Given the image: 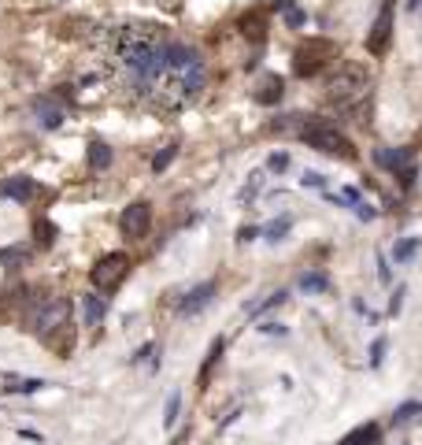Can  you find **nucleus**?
Masks as SVG:
<instances>
[{
	"mask_svg": "<svg viewBox=\"0 0 422 445\" xmlns=\"http://www.w3.org/2000/svg\"><path fill=\"white\" fill-rule=\"evenodd\" d=\"M167 52H170V37L163 34V26L152 22H123L111 26L108 37H104V56H108L111 71L123 78L130 93L144 97L149 104L170 71Z\"/></svg>",
	"mask_w": 422,
	"mask_h": 445,
	"instance_id": "1",
	"label": "nucleus"
},
{
	"mask_svg": "<svg viewBox=\"0 0 422 445\" xmlns=\"http://www.w3.org/2000/svg\"><path fill=\"white\" fill-rule=\"evenodd\" d=\"M371 97V71L363 63H341L337 74L326 82V100L337 112H352L355 104H363Z\"/></svg>",
	"mask_w": 422,
	"mask_h": 445,
	"instance_id": "2",
	"label": "nucleus"
},
{
	"mask_svg": "<svg viewBox=\"0 0 422 445\" xmlns=\"http://www.w3.org/2000/svg\"><path fill=\"white\" fill-rule=\"evenodd\" d=\"M300 141H304L308 149L322 152V156H334V160H355V145L326 119H304V126H300Z\"/></svg>",
	"mask_w": 422,
	"mask_h": 445,
	"instance_id": "3",
	"label": "nucleus"
},
{
	"mask_svg": "<svg viewBox=\"0 0 422 445\" xmlns=\"http://www.w3.org/2000/svg\"><path fill=\"white\" fill-rule=\"evenodd\" d=\"M337 60V45L329 37H308L293 48V74L297 78H315Z\"/></svg>",
	"mask_w": 422,
	"mask_h": 445,
	"instance_id": "4",
	"label": "nucleus"
},
{
	"mask_svg": "<svg viewBox=\"0 0 422 445\" xmlns=\"http://www.w3.org/2000/svg\"><path fill=\"white\" fill-rule=\"evenodd\" d=\"M26 323H30V331H34V334H41V338H45L48 331H56V326L71 323V300H67V297H48V300H41V305H34V308H30Z\"/></svg>",
	"mask_w": 422,
	"mask_h": 445,
	"instance_id": "5",
	"label": "nucleus"
},
{
	"mask_svg": "<svg viewBox=\"0 0 422 445\" xmlns=\"http://www.w3.org/2000/svg\"><path fill=\"white\" fill-rule=\"evenodd\" d=\"M130 274V256L126 253H108V256H100L93 267H89V282L97 286L100 293H111L123 286V279Z\"/></svg>",
	"mask_w": 422,
	"mask_h": 445,
	"instance_id": "6",
	"label": "nucleus"
},
{
	"mask_svg": "<svg viewBox=\"0 0 422 445\" xmlns=\"http://www.w3.org/2000/svg\"><path fill=\"white\" fill-rule=\"evenodd\" d=\"M389 45H393V0H381L371 30H367V52L371 56H386Z\"/></svg>",
	"mask_w": 422,
	"mask_h": 445,
	"instance_id": "7",
	"label": "nucleus"
},
{
	"mask_svg": "<svg viewBox=\"0 0 422 445\" xmlns=\"http://www.w3.org/2000/svg\"><path fill=\"white\" fill-rule=\"evenodd\" d=\"M152 227V204L149 201H134L123 208V215H118V230L126 234L130 241H141L144 234Z\"/></svg>",
	"mask_w": 422,
	"mask_h": 445,
	"instance_id": "8",
	"label": "nucleus"
},
{
	"mask_svg": "<svg viewBox=\"0 0 422 445\" xmlns=\"http://www.w3.org/2000/svg\"><path fill=\"white\" fill-rule=\"evenodd\" d=\"M215 290H219V286L211 282V279L200 282V286H193V290L178 300V312H182V316H196V312H204L211 305V297H215Z\"/></svg>",
	"mask_w": 422,
	"mask_h": 445,
	"instance_id": "9",
	"label": "nucleus"
},
{
	"mask_svg": "<svg viewBox=\"0 0 422 445\" xmlns=\"http://www.w3.org/2000/svg\"><path fill=\"white\" fill-rule=\"evenodd\" d=\"M30 108H34L37 123H41L45 130H56V126H63V119H67V112L56 104V97H34Z\"/></svg>",
	"mask_w": 422,
	"mask_h": 445,
	"instance_id": "10",
	"label": "nucleus"
},
{
	"mask_svg": "<svg viewBox=\"0 0 422 445\" xmlns=\"http://www.w3.org/2000/svg\"><path fill=\"white\" fill-rule=\"evenodd\" d=\"M37 193V182L34 178H26V175H11V178H4L0 182V197L4 201H19V204H26Z\"/></svg>",
	"mask_w": 422,
	"mask_h": 445,
	"instance_id": "11",
	"label": "nucleus"
},
{
	"mask_svg": "<svg viewBox=\"0 0 422 445\" xmlns=\"http://www.w3.org/2000/svg\"><path fill=\"white\" fill-rule=\"evenodd\" d=\"M282 93H285V82H282V78H278V74H263L259 82H256V89H252V100L263 104V108H271V104L282 100Z\"/></svg>",
	"mask_w": 422,
	"mask_h": 445,
	"instance_id": "12",
	"label": "nucleus"
},
{
	"mask_svg": "<svg viewBox=\"0 0 422 445\" xmlns=\"http://www.w3.org/2000/svg\"><path fill=\"white\" fill-rule=\"evenodd\" d=\"M374 164L393 175H400L404 167H411V149H374Z\"/></svg>",
	"mask_w": 422,
	"mask_h": 445,
	"instance_id": "13",
	"label": "nucleus"
},
{
	"mask_svg": "<svg viewBox=\"0 0 422 445\" xmlns=\"http://www.w3.org/2000/svg\"><path fill=\"white\" fill-rule=\"evenodd\" d=\"M41 342L56 352V357H71V349H74V326L63 323V326H56V331H48Z\"/></svg>",
	"mask_w": 422,
	"mask_h": 445,
	"instance_id": "14",
	"label": "nucleus"
},
{
	"mask_svg": "<svg viewBox=\"0 0 422 445\" xmlns=\"http://www.w3.org/2000/svg\"><path fill=\"white\" fill-rule=\"evenodd\" d=\"M237 26H241V34L252 37L256 45L267 37V15H263V11H248V15H241V22H237Z\"/></svg>",
	"mask_w": 422,
	"mask_h": 445,
	"instance_id": "15",
	"label": "nucleus"
},
{
	"mask_svg": "<svg viewBox=\"0 0 422 445\" xmlns=\"http://www.w3.org/2000/svg\"><path fill=\"white\" fill-rule=\"evenodd\" d=\"M378 438H381L378 423H360L355 430H348V434L341 438L337 445H378Z\"/></svg>",
	"mask_w": 422,
	"mask_h": 445,
	"instance_id": "16",
	"label": "nucleus"
},
{
	"mask_svg": "<svg viewBox=\"0 0 422 445\" xmlns=\"http://www.w3.org/2000/svg\"><path fill=\"white\" fill-rule=\"evenodd\" d=\"M82 316H86V326H97L104 316H108V300L97 297V293H86L82 297Z\"/></svg>",
	"mask_w": 422,
	"mask_h": 445,
	"instance_id": "17",
	"label": "nucleus"
},
{
	"mask_svg": "<svg viewBox=\"0 0 422 445\" xmlns=\"http://www.w3.org/2000/svg\"><path fill=\"white\" fill-rule=\"evenodd\" d=\"M300 290L304 293H326L329 290V274L326 271H304L300 274Z\"/></svg>",
	"mask_w": 422,
	"mask_h": 445,
	"instance_id": "18",
	"label": "nucleus"
},
{
	"mask_svg": "<svg viewBox=\"0 0 422 445\" xmlns=\"http://www.w3.org/2000/svg\"><path fill=\"white\" fill-rule=\"evenodd\" d=\"M86 160H89V167H93V171H104V167H111V149L104 145V141H93V145H89V152H86Z\"/></svg>",
	"mask_w": 422,
	"mask_h": 445,
	"instance_id": "19",
	"label": "nucleus"
},
{
	"mask_svg": "<svg viewBox=\"0 0 422 445\" xmlns=\"http://www.w3.org/2000/svg\"><path fill=\"white\" fill-rule=\"evenodd\" d=\"M285 300H289V293H285V290H274V293H267V297H263L259 305L245 308V312H248V316H263V312H271V308H282Z\"/></svg>",
	"mask_w": 422,
	"mask_h": 445,
	"instance_id": "20",
	"label": "nucleus"
},
{
	"mask_svg": "<svg viewBox=\"0 0 422 445\" xmlns=\"http://www.w3.org/2000/svg\"><path fill=\"white\" fill-rule=\"evenodd\" d=\"M222 349H226V342H222V338H215V342H211V349H207V360H204V368H200V386H207V378H211V368H215V364L222 360Z\"/></svg>",
	"mask_w": 422,
	"mask_h": 445,
	"instance_id": "21",
	"label": "nucleus"
},
{
	"mask_svg": "<svg viewBox=\"0 0 422 445\" xmlns=\"http://www.w3.org/2000/svg\"><path fill=\"white\" fill-rule=\"evenodd\" d=\"M8 394H37V390H45V378H8Z\"/></svg>",
	"mask_w": 422,
	"mask_h": 445,
	"instance_id": "22",
	"label": "nucleus"
},
{
	"mask_svg": "<svg viewBox=\"0 0 422 445\" xmlns=\"http://www.w3.org/2000/svg\"><path fill=\"white\" fill-rule=\"evenodd\" d=\"M418 245H422V238H404V241H397V245H393V260H397V264H407V260L418 253Z\"/></svg>",
	"mask_w": 422,
	"mask_h": 445,
	"instance_id": "23",
	"label": "nucleus"
},
{
	"mask_svg": "<svg viewBox=\"0 0 422 445\" xmlns=\"http://www.w3.org/2000/svg\"><path fill=\"white\" fill-rule=\"evenodd\" d=\"M30 260V248L26 245H11V248H0V264H8V267H19Z\"/></svg>",
	"mask_w": 422,
	"mask_h": 445,
	"instance_id": "24",
	"label": "nucleus"
},
{
	"mask_svg": "<svg viewBox=\"0 0 422 445\" xmlns=\"http://www.w3.org/2000/svg\"><path fill=\"white\" fill-rule=\"evenodd\" d=\"M289 227H293V219H289V215H282V219L267 222V227H263V234H267V241H282L285 234H289Z\"/></svg>",
	"mask_w": 422,
	"mask_h": 445,
	"instance_id": "25",
	"label": "nucleus"
},
{
	"mask_svg": "<svg viewBox=\"0 0 422 445\" xmlns=\"http://www.w3.org/2000/svg\"><path fill=\"white\" fill-rule=\"evenodd\" d=\"M34 238H37V245H41V248H48L52 241H56V227H52L48 219H37L34 222Z\"/></svg>",
	"mask_w": 422,
	"mask_h": 445,
	"instance_id": "26",
	"label": "nucleus"
},
{
	"mask_svg": "<svg viewBox=\"0 0 422 445\" xmlns=\"http://www.w3.org/2000/svg\"><path fill=\"white\" fill-rule=\"evenodd\" d=\"M178 412H182V394L175 390V394L167 397V409H163V427H167V430L178 423Z\"/></svg>",
	"mask_w": 422,
	"mask_h": 445,
	"instance_id": "27",
	"label": "nucleus"
},
{
	"mask_svg": "<svg viewBox=\"0 0 422 445\" xmlns=\"http://www.w3.org/2000/svg\"><path fill=\"white\" fill-rule=\"evenodd\" d=\"M418 412H422V404H418V401H407V404H400V409L393 412V423H397V427H404V423H411Z\"/></svg>",
	"mask_w": 422,
	"mask_h": 445,
	"instance_id": "28",
	"label": "nucleus"
},
{
	"mask_svg": "<svg viewBox=\"0 0 422 445\" xmlns=\"http://www.w3.org/2000/svg\"><path fill=\"white\" fill-rule=\"evenodd\" d=\"M175 156H178V145H163V152H156V160H152V171L163 175L167 167L175 164Z\"/></svg>",
	"mask_w": 422,
	"mask_h": 445,
	"instance_id": "29",
	"label": "nucleus"
},
{
	"mask_svg": "<svg viewBox=\"0 0 422 445\" xmlns=\"http://www.w3.org/2000/svg\"><path fill=\"white\" fill-rule=\"evenodd\" d=\"M282 11H285V22H289V26H304V22H308V15H304L297 4H282Z\"/></svg>",
	"mask_w": 422,
	"mask_h": 445,
	"instance_id": "30",
	"label": "nucleus"
},
{
	"mask_svg": "<svg viewBox=\"0 0 422 445\" xmlns=\"http://www.w3.org/2000/svg\"><path fill=\"white\" fill-rule=\"evenodd\" d=\"M386 338H374V345H371V368H381V360H386Z\"/></svg>",
	"mask_w": 422,
	"mask_h": 445,
	"instance_id": "31",
	"label": "nucleus"
},
{
	"mask_svg": "<svg viewBox=\"0 0 422 445\" xmlns=\"http://www.w3.org/2000/svg\"><path fill=\"white\" fill-rule=\"evenodd\" d=\"M285 167H289V152H274L267 160V171H274V175H282Z\"/></svg>",
	"mask_w": 422,
	"mask_h": 445,
	"instance_id": "32",
	"label": "nucleus"
},
{
	"mask_svg": "<svg viewBox=\"0 0 422 445\" xmlns=\"http://www.w3.org/2000/svg\"><path fill=\"white\" fill-rule=\"evenodd\" d=\"M404 293H407L404 286H397V290H393V300H389V316H397V312L404 308Z\"/></svg>",
	"mask_w": 422,
	"mask_h": 445,
	"instance_id": "33",
	"label": "nucleus"
},
{
	"mask_svg": "<svg viewBox=\"0 0 422 445\" xmlns=\"http://www.w3.org/2000/svg\"><path fill=\"white\" fill-rule=\"evenodd\" d=\"M415 175H418V171H415V164H411V167H404V171L397 175V178H400V190H411V186H415Z\"/></svg>",
	"mask_w": 422,
	"mask_h": 445,
	"instance_id": "34",
	"label": "nucleus"
},
{
	"mask_svg": "<svg viewBox=\"0 0 422 445\" xmlns=\"http://www.w3.org/2000/svg\"><path fill=\"white\" fill-rule=\"evenodd\" d=\"M300 182H304V186H311V190H322V186H326V178H322L319 171H304V178H300Z\"/></svg>",
	"mask_w": 422,
	"mask_h": 445,
	"instance_id": "35",
	"label": "nucleus"
},
{
	"mask_svg": "<svg viewBox=\"0 0 422 445\" xmlns=\"http://www.w3.org/2000/svg\"><path fill=\"white\" fill-rule=\"evenodd\" d=\"M256 234H259V227H241V230H237V241H252Z\"/></svg>",
	"mask_w": 422,
	"mask_h": 445,
	"instance_id": "36",
	"label": "nucleus"
},
{
	"mask_svg": "<svg viewBox=\"0 0 422 445\" xmlns=\"http://www.w3.org/2000/svg\"><path fill=\"white\" fill-rule=\"evenodd\" d=\"M259 331H263V334H285V326H282V323H263Z\"/></svg>",
	"mask_w": 422,
	"mask_h": 445,
	"instance_id": "37",
	"label": "nucleus"
},
{
	"mask_svg": "<svg viewBox=\"0 0 422 445\" xmlns=\"http://www.w3.org/2000/svg\"><path fill=\"white\" fill-rule=\"evenodd\" d=\"M355 215H360V219H374L378 212H374V208H371V204H360V208H355Z\"/></svg>",
	"mask_w": 422,
	"mask_h": 445,
	"instance_id": "38",
	"label": "nucleus"
},
{
	"mask_svg": "<svg viewBox=\"0 0 422 445\" xmlns=\"http://www.w3.org/2000/svg\"><path fill=\"white\" fill-rule=\"evenodd\" d=\"M418 4H422V0H411V8H418Z\"/></svg>",
	"mask_w": 422,
	"mask_h": 445,
	"instance_id": "39",
	"label": "nucleus"
}]
</instances>
